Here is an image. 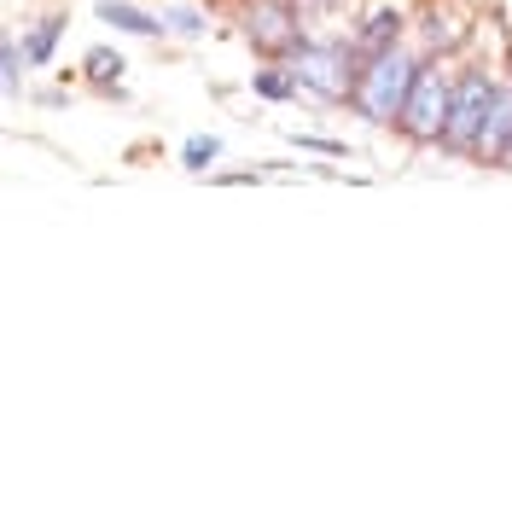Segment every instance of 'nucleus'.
<instances>
[{
    "instance_id": "obj_14",
    "label": "nucleus",
    "mask_w": 512,
    "mask_h": 512,
    "mask_svg": "<svg viewBox=\"0 0 512 512\" xmlns=\"http://www.w3.org/2000/svg\"><path fill=\"white\" fill-rule=\"evenodd\" d=\"M286 140L297 146V152H315V158H344V152H350L344 140H332V134H309V128H291Z\"/></svg>"
},
{
    "instance_id": "obj_8",
    "label": "nucleus",
    "mask_w": 512,
    "mask_h": 512,
    "mask_svg": "<svg viewBox=\"0 0 512 512\" xmlns=\"http://www.w3.org/2000/svg\"><path fill=\"white\" fill-rule=\"evenodd\" d=\"M94 18H99V24H117L123 35H146V41L169 35L163 12H146V6H134V0H99V6H94Z\"/></svg>"
},
{
    "instance_id": "obj_7",
    "label": "nucleus",
    "mask_w": 512,
    "mask_h": 512,
    "mask_svg": "<svg viewBox=\"0 0 512 512\" xmlns=\"http://www.w3.org/2000/svg\"><path fill=\"white\" fill-rule=\"evenodd\" d=\"M350 41H355V53H361V64L379 59V53H390V47H402V12H396V6L367 12V24H361Z\"/></svg>"
},
{
    "instance_id": "obj_5",
    "label": "nucleus",
    "mask_w": 512,
    "mask_h": 512,
    "mask_svg": "<svg viewBox=\"0 0 512 512\" xmlns=\"http://www.w3.org/2000/svg\"><path fill=\"white\" fill-rule=\"evenodd\" d=\"M245 41H251L262 59H280L286 64L309 35H303V24H297V6L291 0H245Z\"/></svg>"
},
{
    "instance_id": "obj_9",
    "label": "nucleus",
    "mask_w": 512,
    "mask_h": 512,
    "mask_svg": "<svg viewBox=\"0 0 512 512\" xmlns=\"http://www.w3.org/2000/svg\"><path fill=\"white\" fill-rule=\"evenodd\" d=\"M251 94L268 99V105H291V99L303 94V82H297V70L280 59H268L262 70H251Z\"/></svg>"
},
{
    "instance_id": "obj_16",
    "label": "nucleus",
    "mask_w": 512,
    "mask_h": 512,
    "mask_svg": "<svg viewBox=\"0 0 512 512\" xmlns=\"http://www.w3.org/2000/svg\"><path fill=\"white\" fill-rule=\"evenodd\" d=\"M210 181H216V187H251L262 175H256V169H210Z\"/></svg>"
},
{
    "instance_id": "obj_12",
    "label": "nucleus",
    "mask_w": 512,
    "mask_h": 512,
    "mask_svg": "<svg viewBox=\"0 0 512 512\" xmlns=\"http://www.w3.org/2000/svg\"><path fill=\"white\" fill-rule=\"evenodd\" d=\"M24 64H30L24 41H18V35H0V94L6 99L24 94Z\"/></svg>"
},
{
    "instance_id": "obj_2",
    "label": "nucleus",
    "mask_w": 512,
    "mask_h": 512,
    "mask_svg": "<svg viewBox=\"0 0 512 512\" xmlns=\"http://www.w3.org/2000/svg\"><path fill=\"white\" fill-rule=\"evenodd\" d=\"M286 64L297 70V82H303L315 99H326V105H350V88H355V76H361V53H355V41H344V35L315 41V35H309Z\"/></svg>"
},
{
    "instance_id": "obj_6",
    "label": "nucleus",
    "mask_w": 512,
    "mask_h": 512,
    "mask_svg": "<svg viewBox=\"0 0 512 512\" xmlns=\"http://www.w3.org/2000/svg\"><path fill=\"white\" fill-rule=\"evenodd\" d=\"M472 163H512V88L501 82L495 88V105L478 128V146H472Z\"/></svg>"
},
{
    "instance_id": "obj_15",
    "label": "nucleus",
    "mask_w": 512,
    "mask_h": 512,
    "mask_svg": "<svg viewBox=\"0 0 512 512\" xmlns=\"http://www.w3.org/2000/svg\"><path fill=\"white\" fill-rule=\"evenodd\" d=\"M163 24H169V35H175V41H198L210 18H204V12H192V6H169V12H163Z\"/></svg>"
},
{
    "instance_id": "obj_4",
    "label": "nucleus",
    "mask_w": 512,
    "mask_h": 512,
    "mask_svg": "<svg viewBox=\"0 0 512 512\" xmlns=\"http://www.w3.org/2000/svg\"><path fill=\"white\" fill-rule=\"evenodd\" d=\"M448 99H454V76H443L437 64L425 59L419 64L414 94H408L402 117H396V128H402L414 146H437V140H443V123H448Z\"/></svg>"
},
{
    "instance_id": "obj_11",
    "label": "nucleus",
    "mask_w": 512,
    "mask_h": 512,
    "mask_svg": "<svg viewBox=\"0 0 512 512\" xmlns=\"http://www.w3.org/2000/svg\"><path fill=\"white\" fill-rule=\"evenodd\" d=\"M64 12H47V18H35L30 30H24V53H30V64L41 70V64H53V53H59V35H64Z\"/></svg>"
},
{
    "instance_id": "obj_10",
    "label": "nucleus",
    "mask_w": 512,
    "mask_h": 512,
    "mask_svg": "<svg viewBox=\"0 0 512 512\" xmlns=\"http://www.w3.org/2000/svg\"><path fill=\"white\" fill-rule=\"evenodd\" d=\"M82 70H88V82H94L105 99H123V53H111V47H88V59H82Z\"/></svg>"
},
{
    "instance_id": "obj_3",
    "label": "nucleus",
    "mask_w": 512,
    "mask_h": 512,
    "mask_svg": "<svg viewBox=\"0 0 512 512\" xmlns=\"http://www.w3.org/2000/svg\"><path fill=\"white\" fill-rule=\"evenodd\" d=\"M495 76L489 70H460L454 76V99H448V123H443V152H454V158H472V146H478V128L483 117H489V105H495Z\"/></svg>"
},
{
    "instance_id": "obj_1",
    "label": "nucleus",
    "mask_w": 512,
    "mask_h": 512,
    "mask_svg": "<svg viewBox=\"0 0 512 512\" xmlns=\"http://www.w3.org/2000/svg\"><path fill=\"white\" fill-rule=\"evenodd\" d=\"M419 64H425V59L402 53V47H390V53H379V59H367V64H361V76H355V88H350V111L361 117V123L390 128L396 117H402L408 94H414Z\"/></svg>"
},
{
    "instance_id": "obj_13",
    "label": "nucleus",
    "mask_w": 512,
    "mask_h": 512,
    "mask_svg": "<svg viewBox=\"0 0 512 512\" xmlns=\"http://www.w3.org/2000/svg\"><path fill=\"white\" fill-rule=\"evenodd\" d=\"M216 158H222V140H216V134H187V140H181V169H187V175H210Z\"/></svg>"
}]
</instances>
